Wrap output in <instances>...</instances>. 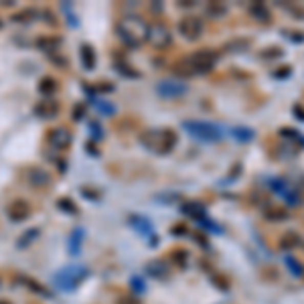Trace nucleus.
I'll return each mask as SVG.
<instances>
[{"label": "nucleus", "instance_id": "f257e3e1", "mask_svg": "<svg viewBox=\"0 0 304 304\" xmlns=\"http://www.w3.org/2000/svg\"><path fill=\"white\" fill-rule=\"evenodd\" d=\"M148 33L150 25L140 16H124L116 25V35L128 49H136L142 45V41H148Z\"/></svg>", "mask_w": 304, "mask_h": 304}, {"label": "nucleus", "instance_id": "f03ea898", "mask_svg": "<svg viewBox=\"0 0 304 304\" xmlns=\"http://www.w3.org/2000/svg\"><path fill=\"white\" fill-rule=\"evenodd\" d=\"M219 61V53L213 49H199L191 53L189 57H185L183 67H187V75L189 73H207L211 71Z\"/></svg>", "mask_w": 304, "mask_h": 304}, {"label": "nucleus", "instance_id": "7ed1b4c3", "mask_svg": "<svg viewBox=\"0 0 304 304\" xmlns=\"http://www.w3.org/2000/svg\"><path fill=\"white\" fill-rule=\"evenodd\" d=\"M88 274H90V270L85 266L73 264V266H67V268H63L61 272L55 274V284H57L59 290L71 292V290H75L88 278Z\"/></svg>", "mask_w": 304, "mask_h": 304}, {"label": "nucleus", "instance_id": "20e7f679", "mask_svg": "<svg viewBox=\"0 0 304 304\" xmlns=\"http://www.w3.org/2000/svg\"><path fill=\"white\" fill-rule=\"evenodd\" d=\"M185 130L197 138V140H203V142H215L223 136L221 128L217 124H211V122H199V120H187L185 124Z\"/></svg>", "mask_w": 304, "mask_h": 304}, {"label": "nucleus", "instance_id": "39448f33", "mask_svg": "<svg viewBox=\"0 0 304 304\" xmlns=\"http://www.w3.org/2000/svg\"><path fill=\"white\" fill-rule=\"evenodd\" d=\"M203 31H205V25H203V18L195 16V14H187L179 20V33L187 39V41H199L203 37Z\"/></svg>", "mask_w": 304, "mask_h": 304}, {"label": "nucleus", "instance_id": "423d86ee", "mask_svg": "<svg viewBox=\"0 0 304 304\" xmlns=\"http://www.w3.org/2000/svg\"><path fill=\"white\" fill-rule=\"evenodd\" d=\"M25 183L31 189L43 191V189H49L53 185V177H51V172H47L41 166H29V168H25Z\"/></svg>", "mask_w": 304, "mask_h": 304}, {"label": "nucleus", "instance_id": "0eeeda50", "mask_svg": "<svg viewBox=\"0 0 304 304\" xmlns=\"http://www.w3.org/2000/svg\"><path fill=\"white\" fill-rule=\"evenodd\" d=\"M148 43H150L154 49L164 51L172 45V31L164 25V23H156L150 27V33H148Z\"/></svg>", "mask_w": 304, "mask_h": 304}, {"label": "nucleus", "instance_id": "6e6552de", "mask_svg": "<svg viewBox=\"0 0 304 304\" xmlns=\"http://www.w3.org/2000/svg\"><path fill=\"white\" fill-rule=\"evenodd\" d=\"M45 142H47V146H49L51 150L65 152L71 146L73 136H71V132L67 128H51L49 132H47V136H45Z\"/></svg>", "mask_w": 304, "mask_h": 304}, {"label": "nucleus", "instance_id": "1a4fd4ad", "mask_svg": "<svg viewBox=\"0 0 304 304\" xmlns=\"http://www.w3.org/2000/svg\"><path fill=\"white\" fill-rule=\"evenodd\" d=\"M33 215V207L25 199H14L6 205V217L14 223H20V221H27L29 217Z\"/></svg>", "mask_w": 304, "mask_h": 304}, {"label": "nucleus", "instance_id": "9d476101", "mask_svg": "<svg viewBox=\"0 0 304 304\" xmlns=\"http://www.w3.org/2000/svg\"><path fill=\"white\" fill-rule=\"evenodd\" d=\"M179 138H177V132L172 128H162V130H156V146L154 152H160V154H168L177 146Z\"/></svg>", "mask_w": 304, "mask_h": 304}, {"label": "nucleus", "instance_id": "9b49d317", "mask_svg": "<svg viewBox=\"0 0 304 304\" xmlns=\"http://www.w3.org/2000/svg\"><path fill=\"white\" fill-rule=\"evenodd\" d=\"M270 187H272V189H274L278 195H282V199H284V201H288L290 205H296V203H300L298 191H296V189H292V187L288 185V181H282V179H272Z\"/></svg>", "mask_w": 304, "mask_h": 304}, {"label": "nucleus", "instance_id": "f8f14e48", "mask_svg": "<svg viewBox=\"0 0 304 304\" xmlns=\"http://www.w3.org/2000/svg\"><path fill=\"white\" fill-rule=\"evenodd\" d=\"M187 92L185 83H177V81H160L156 85V94L164 100H172V98H181Z\"/></svg>", "mask_w": 304, "mask_h": 304}, {"label": "nucleus", "instance_id": "ddd939ff", "mask_svg": "<svg viewBox=\"0 0 304 304\" xmlns=\"http://www.w3.org/2000/svg\"><path fill=\"white\" fill-rule=\"evenodd\" d=\"M59 110H61V105H59L57 100H53V98H43V100L35 105V116L45 118V120H53V118L59 116Z\"/></svg>", "mask_w": 304, "mask_h": 304}, {"label": "nucleus", "instance_id": "4468645a", "mask_svg": "<svg viewBox=\"0 0 304 304\" xmlns=\"http://www.w3.org/2000/svg\"><path fill=\"white\" fill-rule=\"evenodd\" d=\"M61 43H63V39L57 37V35H41V37L35 41L37 49L43 51V53H49L51 57L57 53V49L61 47Z\"/></svg>", "mask_w": 304, "mask_h": 304}, {"label": "nucleus", "instance_id": "2eb2a0df", "mask_svg": "<svg viewBox=\"0 0 304 304\" xmlns=\"http://www.w3.org/2000/svg\"><path fill=\"white\" fill-rule=\"evenodd\" d=\"M304 242H302V235L298 233V231H294V229H288V231H284L282 235H280V240H278V246L282 248V250H296V248H300Z\"/></svg>", "mask_w": 304, "mask_h": 304}, {"label": "nucleus", "instance_id": "dca6fc26", "mask_svg": "<svg viewBox=\"0 0 304 304\" xmlns=\"http://www.w3.org/2000/svg\"><path fill=\"white\" fill-rule=\"evenodd\" d=\"M79 59H81V65H83V69L92 71V69L96 67V61H98V57H96V49H94L92 45L83 43V45L79 47Z\"/></svg>", "mask_w": 304, "mask_h": 304}, {"label": "nucleus", "instance_id": "f3484780", "mask_svg": "<svg viewBox=\"0 0 304 304\" xmlns=\"http://www.w3.org/2000/svg\"><path fill=\"white\" fill-rule=\"evenodd\" d=\"M250 14H252L257 23H262V25H268V23L272 20V14H270V10H268V6H266L264 2L252 4V6H250Z\"/></svg>", "mask_w": 304, "mask_h": 304}, {"label": "nucleus", "instance_id": "a211bd4d", "mask_svg": "<svg viewBox=\"0 0 304 304\" xmlns=\"http://www.w3.org/2000/svg\"><path fill=\"white\" fill-rule=\"evenodd\" d=\"M18 282L25 286V288H29L33 294H39V296H51V292L43 286V284H39L35 278H27V276H20L18 278Z\"/></svg>", "mask_w": 304, "mask_h": 304}, {"label": "nucleus", "instance_id": "6ab92c4d", "mask_svg": "<svg viewBox=\"0 0 304 304\" xmlns=\"http://www.w3.org/2000/svg\"><path fill=\"white\" fill-rule=\"evenodd\" d=\"M57 90H59V83H57V79H55V77L45 75V77H41V79H39V92H41L45 98H53Z\"/></svg>", "mask_w": 304, "mask_h": 304}, {"label": "nucleus", "instance_id": "aec40b11", "mask_svg": "<svg viewBox=\"0 0 304 304\" xmlns=\"http://www.w3.org/2000/svg\"><path fill=\"white\" fill-rule=\"evenodd\" d=\"M264 217L268 219V221H272V223H278V221H284V219H288L290 217V213L286 211V209H280V207H268L266 211H264Z\"/></svg>", "mask_w": 304, "mask_h": 304}, {"label": "nucleus", "instance_id": "412c9836", "mask_svg": "<svg viewBox=\"0 0 304 304\" xmlns=\"http://www.w3.org/2000/svg\"><path fill=\"white\" fill-rule=\"evenodd\" d=\"M35 16H37V10L35 8H23V10H18V12H14L12 14V23H18V25H29V23H33L35 20Z\"/></svg>", "mask_w": 304, "mask_h": 304}, {"label": "nucleus", "instance_id": "4be33fe9", "mask_svg": "<svg viewBox=\"0 0 304 304\" xmlns=\"http://www.w3.org/2000/svg\"><path fill=\"white\" fill-rule=\"evenodd\" d=\"M183 211H185L187 215H191V217H195V219H199V221H203V219H205V215H207V211H205V207H203L201 203H197V201L185 203V205H183Z\"/></svg>", "mask_w": 304, "mask_h": 304}, {"label": "nucleus", "instance_id": "5701e85b", "mask_svg": "<svg viewBox=\"0 0 304 304\" xmlns=\"http://www.w3.org/2000/svg\"><path fill=\"white\" fill-rule=\"evenodd\" d=\"M205 14L211 16V18H223L227 14V6L221 4V2H209L205 6Z\"/></svg>", "mask_w": 304, "mask_h": 304}, {"label": "nucleus", "instance_id": "b1692460", "mask_svg": "<svg viewBox=\"0 0 304 304\" xmlns=\"http://www.w3.org/2000/svg\"><path fill=\"white\" fill-rule=\"evenodd\" d=\"M146 270H148V274H152L154 278H166L168 276V266L164 262H158V259L150 262L146 266Z\"/></svg>", "mask_w": 304, "mask_h": 304}, {"label": "nucleus", "instance_id": "393cba45", "mask_svg": "<svg viewBox=\"0 0 304 304\" xmlns=\"http://www.w3.org/2000/svg\"><path fill=\"white\" fill-rule=\"evenodd\" d=\"M81 240H83V229L77 227V229L69 235V253H71V255L79 253V250H81Z\"/></svg>", "mask_w": 304, "mask_h": 304}, {"label": "nucleus", "instance_id": "a878e982", "mask_svg": "<svg viewBox=\"0 0 304 304\" xmlns=\"http://www.w3.org/2000/svg\"><path fill=\"white\" fill-rule=\"evenodd\" d=\"M286 268L292 272V276H296V278H302L304 276V266L296 259V257H292V255H286Z\"/></svg>", "mask_w": 304, "mask_h": 304}, {"label": "nucleus", "instance_id": "bb28decb", "mask_svg": "<svg viewBox=\"0 0 304 304\" xmlns=\"http://www.w3.org/2000/svg\"><path fill=\"white\" fill-rule=\"evenodd\" d=\"M39 237V227H33L31 231H27V233H23L20 237H18V242H16V246L23 250V248H27V246H31L35 240Z\"/></svg>", "mask_w": 304, "mask_h": 304}, {"label": "nucleus", "instance_id": "cd10ccee", "mask_svg": "<svg viewBox=\"0 0 304 304\" xmlns=\"http://www.w3.org/2000/svg\"><path fill=\"white\" fill-rule=\"evenodd\" d=\"M130 223L132 225H136L138 227V231L140 233H144V235H152V225H150V221L148 219H144V217H130Z\"/></svg>", "mask_w": 304, "mask_h": 304}, {"label": "nucleus", "instance_id": "c85d7f7f", "mask_svg": "<svg viewBox=\"0 0 304 304\" xmlns=\"http://www.w3.org/2000/svg\"><path fill=\"white\" fill-rule=\"evenodd\" d=\"M57 209H61V211H63V213H67V215H77V213H79L77 205L71 201L69 197H63V199H59V201H57Z\"/></svg>", "mask_w": 304, "mask_h": 304}, {"label": "nucleus", "instance_id": "c756f323", "mask_svg": "<svg viewBox=\"0 0 304 304\" xmlns=\"http://www.w3.org/2000/svg\"><path fill=\"white\" fill-rule=\"evenodd\" d=\"M116 69H118V73L120 75H126V77H130V79H136L140 73L136 71V69H132V65H128L126 61H116Z\"/></svg>", "mask_w": 304, "mask_h": 304}, {"label": "nucleus", "instance_id": "7c9ffc66", "mask_svg": "<svg viewBox=\"0 0 304 304\" xmlns=\"http://www.w3.org/2000/svg\"><path fill=\"white\" fill-rule=\"evenodd\" d=\"M280 134H282L284 138H288V140H292V142H298V144L304 146V138L298 134V130H294V128H282Z\"/></svg>", "mask_w": 304, "mask_h": 304}, {"label": "nucleus", "instance_id": "2f4dec72", "mask_svg": "<svg viewBox=\"0 0 304 304\" xmlns=\"http://www.w3.org/2000/svg\"><path fill=\"white\" fill-rule=\"evenodd\" d=\"M170 257H172V262H177L181 268H185L187 262H189V255H187L185 250H175V252H170Z\"/></svg>", "mask_w": 304, "mask_h": 304}, {"label": "nucleus", "instance_id": "473e14b6", "mask_svg": "<svg viewBox=\"0 0 304 304\" xmlns=\"http://www.w3.org/2000/svg\"><path fill=\"white\" fill-rule=\"evenodd\" d=\"M71 118H73L75 122L83 120V118H85V103H75L73 110H71Z\"/></svg>", "mask_w": 304, "mask_h": 304}, {"label": "nucleus", "instance_id": "72a5a7b5", "mask_svg": "<svg viewBox=\"0 0 304 304\" xmlns=\"http://www.w3.org/2000/svg\"><path fill=\"white\" fill-rule=\"evenodd\" d=\"M41 16H43V23H47L49 27H57V25H59V20H57V16L53 14V10H49V8H45V10H41Z\"/></svg>", "mask_w": 304, "mask_h": 304}, {"label": "nucleus", "instance_id": "f704fd0d", "mask_svg": "<svg viewBox=\"0 0 304 304\" xmlns=\"http://www.w3.org/2000/svg\"><path fill=\"white\" fill-rule=\"evenodd\" d=\"M116 304H142V302H140V298L134 296V294H124V296L118 298V302Z\"/></svg>", "mask_w": 304, "mask_h": 304}, {"label": "nucleus", "instance_id": "c9c22d12", "mask_svg": "<svg viewBox=\"0 0 304 304\" xmlns=\"http://www.w3.org/2000/svg\"><path fill=\"white\" fill-rule=\"evenodd\" d=\"M253 136V132L250 128H235V138H240V140H250Z\"/></svg>", "mask_w": 304, "mask_h": 304}, {"label": "nucleus", "instance_id": "e433bc0d", "mask_svg": "<svg viewBox=\"0 0 304 304\" xmlns=\"http://www.w3.org/2000/svg\"><path fill=\"white\" fill-rule=\"evenodd\" d=\"M170 233H172V235H177V237H181V235H187L189 231H187V225H183V223H177V225H172Z\"/></svg>", "mask_w": 304, "mask_h": 304}, {"label": "nucleus", "instance_id": "4c0bfd02", "mask_svg": "<svg viewBox=\"0 0 304 304\" xmlns=\"http://www.w3.org/2000/svg\"><path fill=\"white\" fill-rule=\"evenodd\" d=\"M81 195H85V199H98V191H92L88 187L81 189Z\"/></svg>", "mask_w": 304, "mask_h": 304}, {"label": "nucleus", "instance_id": "58836bf2", "mask_svg": "<svg viewBox=\"0 0 304 304\" xmlns=\"http://www.w3.org/2000/svg\"><path fill=\"white\" fill-rule=\"evenodd\" d=\"M51 59H53V63H57V65H59V69H61V65H63V69L67 67V59H63V57H57V55H53Z\"/></svg>", "mask_w": 304, "mask_h": 304}, {"label": "nucleus", "instance_id": "ea45409f", "mask_svg": "<svg viewBox=\"0 0 304 304\" xmlns=\"http://www.w3.org/2000/svg\"><path fill=\"white\" fill-rule=\"evenodd\" d=\"M90 130H92V132H96V138H100V136H101L100 124H98V122H92V124H90Z\"/></svg>", "mask_w": 304, "mask_h": 304}, {"label": "nucleus", "instance_id": "a19ab883", "mask_svg": "<svg viewBox=\"0 0 304 304\" xmlns=\"http://www.w3.org/2000/svg\"><path fill=\"white\" fill-rule=\"evenodd\" d=\"M98 90H100V92H112V90H114V85H107V81H100Z\"/></svg>", "mask_w": 304, "mask_h": 304}, {"label": "nucleus", "instance_id": "79ce46f5", "mask_svg": "<svg viewBox=\"0 0 304 304\" xmlns=\"http://www.w3.org/2000/svg\"><path fill=\"white\" fill-rule=\"evenodd\" d=\"M292 112H294V116H296L298 120H304V110L300 107V105H294V110H292Z\"/></svg>", "mask_w": 304, "mask_h": 304}, {"label": "nucleus", "instance_id": "37998d69", "mask_svg": "<svg viewBox=\"0 0 304 304\" xmlns=\"http://www.w3.org/2000/svg\"><path fill=\"white\" fill-rule=\"evenodd\" d=\"M274 75L276 77H286V75H290V67H284L282 71H274Z\"/></svg>", "mask_w": 304, "mask_h": 304}, {"label": "nucleus", "instance_id": "c03bdc74", "mask_svg": "<svg viewBox=\"0 0 304 304\" xmlns=\"http://www.w3.org/2000/svg\"><path fill=\"white\" fill-rule=\"evenodd\" d=\"M57 168H59L61 172H65V170H67V162H65V160H57Z\"/></svg>", "mask_w": 304, "mask_h": 304}, {"label": "nucleus", "instance_id": "a18cd8bd", "mask_svg": "<svg viewBox=\"0 0 304 304\" xmlns=\"http://www.w3.org/2000/svg\"><path fill=\"white\" fill-rule=\"evenodd\" d=\"M88 152H90V154H94V156H98V154H100V152L96 150V144H92V142H88Z\"/></svg>", "mask_w": 304, "mask_h": 304}, {"label": "nucleus", "instance_id": "49530a36", "mask_svg": "<svg viewBox=\"0 0 304 304\" xmlns=\"http://www.w3.org/2000/svg\"><path fill=\"white\" fill-rule=\"evenodd\" d=\"M154 12H162V4H152L150 6Z\"/></svg>", "mask_w": 304, "mask_h": 304}, {"label": "nucleus", "instance_id": "de8ad7c7", "mask_svg": "<svg viewBox=\"0 0 304 304\" xmlns=\"http://www.w3.org/2000/svg\"><path fill=\"white\" fill-rule=\"evenodd\" d=\"M0 304H12L10 300H0Z\"/></svg>", "mask_w": 304, "mask_h": 304}, {"label": "nucleus", "instance_id": "09e8293b", "mask_svg": "<svg viewBox=\"0 0 304 304\" xmlns=\"http://www.w3.org/2000/svg\"><path fill=\"white\" fill-rule=\"evenodd\" d=\"M302 248H304V244H302Z\"/></svg>", "mask_w": 304, "mask_h": 304}, {"label": "nucleus", "instance_id": "8fccbe9b", "mask_svg": "<svg viewBox=\"0 0 304 304\" xmlns=\"http://www.w3.org/2000/svg\"><path fill=\"white\" fill-rule=\"evenodd\" d=\"M302 278H304V276H302Z\"/></svg>", "mask_w": 304, "mask_h": 304}]
</instances>
